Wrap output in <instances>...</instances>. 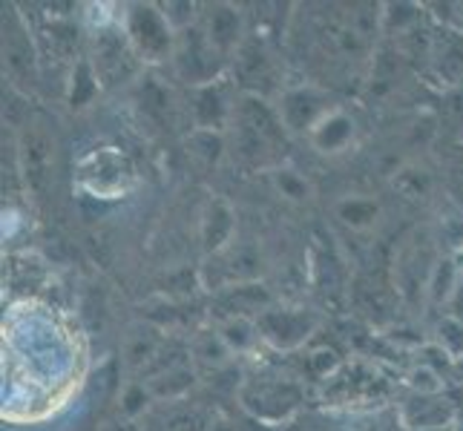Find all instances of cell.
Wrapping results in <instances>:
<instances>
[{"label": "cell", "mask_w": 463, "mask_h": 431, "mask_svg": "<svg viewBox=\"0 0 463 431\" xmlns=\"http://www.w3.org/2000/svg\"><path fill=\"white\" fill-rule=\"evenodd\" d=\"M21 175L29 193L35 199H43L50 193L52 184V170H55V141L43 124H26L21 136Z\"/></svg>", "instance_id": "cell-1"}, {"label": "cell", "mask_w": 463, "mask_h": 431, "mask_svg": "<svg viewBox=\"0 0 463 431\" xmlns=\"http://www.w3.org/2000/svg\"><path fill=\"white\" fill-rule=\"evenodd\" d=\"M127 35H130L133 50L150 63L165 61L173 50L170 18L156 6H133V12L127 14Z\"/></svg>", "instance_id": "cell-2"}, {"label": "cell", "mask_w": 463, "mask_h": 431, "mask_svg": "<svg viewBox=\"0 0 463 431\" xmlns=\"http://www.w3.org/2000/svg\"><path fill=\"white\" fill-rule=\"evenodd\" d=\"M351 126H354V124H351V118H345L343 113H328V116L311 130V141H314L323 153H328V150H340L343 144L351 138Z\"/></svg>", "instance_id": "cell-9"}, {"label": "cell", "mask_w": 463, "mask_h": 431, "mask_svg": "<svg viewBox=\"0 0 463 431\" xmlns=\"http://www.w3.org/2000/svg\"><path fill=\"white\" fill-rule=\"evenodd\" d=\"M340 216L348 221V225H354V228H363V225H369V221L377 216V204L372 201H345L340 207Z\"/></svg>", "instance_id": "cell-12"}, {"label": "cell", "mask_w": 463, "mask_h": 431, "mask_svg": "<svg viewBox=\"0 0 463 431\" xmlns=\"http://www.w3.org/2000/svg\"><path fill=\"white\" fill-rule=\"evenodd\" d=\"M460 262H463V253H460Z\"/></svg>", "instance_id": "cell-13"}, {"label": "cell", "mask_w": 463, "mask_h": 431, "mask_svg": "<svg viewBox=\"0 0 463 431\" xmlns=\"http://www.w3.org/2000/svg\"><path fill=\"white\" fill-rule=\"evenodd\" d=\"M231 233H233V216L228 211V204L213 201L204 216V248L219 250L231 239Z\"/></svg>", "instance_id": "cell-10"}, {"label": "cell", "mask_w": 463, "mask_h": 431, "mask_svg": "<svg viewBox=\"0 0 463 431\" xmlns=\"http://www.w3.org/2000/svg\"><path fill=\"white\" fill-rule=\"evenodd\" d=\"M279 121L268 113L262 107V101L248 98L242 107H239V150L245 155L257 158L268 153L270 144L279 141Z\"/></svg>", "instance_id": "cell-3"}, {"label": "cell", "mask_w": 463, "mask_h": 431, "mask_svg": "<svg viewBox=\"0 0 463 431\" xmlns=\"http://www.w3.org/2000/svg\"><path fill=\"white\" fill-rule=\"evenodd\" d=\"M219 61L222 52L211 43V38L202 35L199 29L184 32L179 52H175V63H179V72L190 84H211L219 72Z\"/></svg>", "instance_id": "cell-4"}, {"label": "cell", "mask_w": 463, "mask_h": 431, "mask_svg": "<svg viewBox=\"0 0 463 431\" xmlns=\"http://www.w3.org/2000/svg\"><path fill=\"white\" fill-rule=\"evenodd\" d=\"M196 113H199V121H202L204 126L219 124L222 113H225V104H222L219 89H213V87H204V89H202L199 104H196Z\"/></svg>", "instance_id": "cell-11"}, {"label": "cell", "mask_w": 463, "mask_h": 431, "mask_svg": "<svg viewBox=\"0 0 463 431\" xmlns=\"http://www.w3.org/2000/svg\"><path fill=\"white\" fill-rule=\"evenodd\" d=\"M4 61L14 84L21 87L35 84V52H32V41L26 35V29L18 23L14 14H9L4 21Z\"/></svg>", "instance_id": "cell-5"}, {"label": "cell", "mask_w": 463, "mask_h": 431, "mask_svg": "<svg viewBox=\"0 0 463 431\" xmlns=\"http://www.w3.org/2000/svg\"><path fill=\"white\" fill-rule=\"evenodd\" d=\"M99 72L107 84L130 75V50L118 38H101L99 43Z\"/></svg>", "instance_id": "cell-8"}, {"label": "cell", "mask_w": 463, "mask_h": 431, "mask_svg": "<svg viewBox=\"0 0 463 431\" xmlns=\"http://www.w3.org/2000/svg\"><path fill=\"white\" fill-rule=\"evenodd\" d=\"M328 113L323 107V98L311 89H297L285 95V104H282V118L294 130H314V126L323 121Z\"/></svg>", "instance_id": "cell-6"}, {"label": "cell", "mask_w": 463, "mask_h": 431, "mask_svg": "<svg viewBox=\"0 0 463 431\" xmlns=\"http://www.w3.org/2000/svg\"><path fill=\"white\" fill-rule=\"evenodd\" d=\"M207 38L222 55L231 52L239 41V14L231 6H216L207 21Z\"/></svg>", "instance_id": "cell-7"}]
</instances>
